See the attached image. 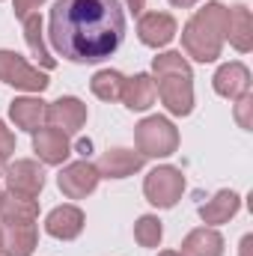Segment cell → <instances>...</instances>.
<instances>
[{
  "label": "cell",
  "instance_id": "obj_4",
  "mask_svg": "<svg viewBox=\"0 0 253 256\" xmlns=\"http://www.w3.org/2000/svg\"><path fill=\"white\" fill-rule=\"evenodd\" d=\"M134 143L143 158H167L179 149V131L167 116H146L134 128Z\"/></svg>",
  "mask_w": 253,
  "mask_h": 256
},
{
  "label": "cell",
  "instance_id": "obj_12",
  "mask_svg": "<svg viewBox=\"0 0 253 256\" xmlns=\"http://www.w3.org/2000/svg\"><path fill=\"white\" fill-rule=\"evenodd\" d=\"M143 161L146 158L134 149H108V152H102L96 170L102 179H128L137 170H143Z\"/></svg>",
  "mask_w": 253,
  "mask_h": 256
},
{
  "label": "cell",
  "instance_id": "obj_27",
  "mask_svg": "<svg viewBox=\"0 0 253 256\" xmlns=\"http://www.w3.org/2000/svg\"><path fill=\"white\" fill-rule=\"evenodd\" d=\"M45 0H12V9H15V18H27L30 12H36Z\"/></svg>",
  "mask_w": 253,
  "mask_h": 256
},
{
  "label": "cell",
  "instance_id": "obj_1",
  "mask_svg": "<svg viewBox=\"0 0 253 256\" xmlns=\"http://www.w3.org/2000/svg\"><path fill=\"white\" fill-rule=\"evenodd\" d=\"M126 39L120 0H57L51 9V45L72 63H102Z\"/></svg>",
  "mask_w": 253,
  "mask_h": 256
},
{
  "label": "cell",
  "instance_id": "obj_30",
  "mask_svg": "<svg viewBox=\"0 0 253 256\" xmlns=\"http://www.w3.org/2000/svg\"><path fill=\"white\" fill-rule=\"evenodd\" d=\"M173 6H179V9H188V6H194V3H200V0H170Z\"/></svg>",
  "mask_w": 253,
  "mask_h": 256
},
{
  "label": "cell",
  "instance_id": "obj_18",
  "mask_svg": "<svg viewBox=\"0 0 253 256\" xmlns=\"http://www.w3.org/2000/svg\"><path fill=\"white\" fill-rule=\"evenodd\" d=\"M45 104H48V102H42L39 96L15 98V102L9 104V116H12L15 128L30 131V134H33L36 128H42V122H45Z\"/></svg>",
  "mask_w": 253,
  "mask_h": 256
},
{
  "label": "cell",
  "instance_id": "obj_11",
  "mask_svg": "<svg viewBox=\"0 0 253 256\" xmlns=\"http://www.w3.org/2000/svg\"><path fill=\"white\" fill-rule=\"evenodd\" d=\"M33 152L39 155L42 164H51V167L63 164L72 155L68 134H63L60 128H36L33 131Z\"/></svg>",
  "mask_w": 253,
  "mask_h": 256
},
{
  "label": "cell",
  "instance_id": "obj_32",
  "mask_svg": "<svg viewBox=\"0 0 253 256\" xmlns=\"http://www.w3.org/2000/svg\"><path fill=\"white\" fill-rule=\"evenodd\" d=\"M158 256H182L179 250H164V254H158Z\"/></svg>",
  "mask_w": 253,
  "mask_h": 256
},
{
  "label": "cell",
  "instance_id": "obj_5",
  "mask_svg": "<svg viewBox=\"0 0 253 256\" xmlns=\"http://www.w3.org/2000/svg\"><path fill=\"white\" fill-rule=\"evenodd\" d=\"M143 194H146V200L152 206L173 208L182 200V194H185V176H182V170L179 167H170V164L155 167L146 176V182H143Z\"/></svg>",
  "mask_w": 253,
  "mask_h": 256
},
{
  "label": "cell",
  "instance_id": "obj_2",
  "mask_svg": "<svg viewBox=\"0 0 253 256\" xmlns=\"http://www.w3.org/2000/svg\"><path fill=\"white\" fill-rule=\"evenodd\" d=\"M226 21H230V9L218 0L196 9L194 18L182 27L185 54L194 57L196 63H214L226 42Z\"/></svg>",
  "mask_w": 253,
  "mask_h": 256
},
{
  "label": "cell",
  "instance_id": "obj_8",
  "mask_svg": "<svg viewBox=\"0 0 253 256\" xmlns=\"http://www.w3.org/2000/svg\"><path fill=\"white\" fill-rule=\"evenodd\" d=\"M98 179H102V176H98L96 164H90V161L84 158V161L66 164L63 170H60V176H57V185H60V191H63L68 200H84V196H90V194L96 191Z\"/></svg>",
  "mask_w": 253,
  "mask_h": 256
},
{
  "label": "cell",
  "instance_id": "obj_29",
  "mask_svg": "<svg viewBox=\"0 0 253 256\" xmlns=\"http://www.w3.org/2000/svg\"><path fill=\"white\" fill-rule=\"evenodd\" d=\"M253 250V236H244L242 238V250H238V256H250Z\"/></svg>",
  "mask_w": 253,
  "mask_h": 256
},
{
  "label": "cell",
  "instance_id": "obj_10",
  "mask_svg": "<svg viewBox=\"0 0 253 256\" xmlns=\"http://www.w3.org/2000/svg\"><path fill=\"white\" fill-rule=\"evenodd\" d=\"M176 30H179V24H176V18L170 12H146V15H140V24H137V36L149 48L170 45Z\"/></svg>",
  "mask_w": 253,
  "mask_h": 256
},
{
  "label": "cell",
  "instance_id": "obj_16",
  "mask_svg": "<svg viewBox=\"0 0 253 256\" xmlns=\"http://www.w3.org/2000/svg\"><path fill=\"white\" fill-rule=\"evenodd\" d=\"M226 39H230V45H232L236 51H242V54H248L253 48V15L244 3H238V6L230 9Z\"/></svg>",
  "mask_w": 253,
  "mask_h": 256
},
{
  "label": "cell",
  "instance_id": "obj_28",
  "mask_svg": "<svg viewBox=\"0 0 253 256\" xmlns=\"http://www.w3.org/2000/svg\"><path fill=\"white\" fill-rule=\"evenodd\" d=\"M126 6L134 12V15H143V9H146V0H126Z\"/></svg>",
  "mask_w": 253,
  "mask_h": 256
},
{
  "label": "cell",
  "instance_id": "obj_19",
  "mask_svg": "<svg viewBox=\"0 0 253 256\" xmlns=\"http://www.w3.org/2000/svg\"><path fill=\"white\" fill-rule=\"evenodd\" d=\"M182 256H224V236L214 226L190 230L182 242Z\"/></svg>",
  "mask_w": 253,
  "mask_h": 256
},
{
  "label": "cell",
  "instance_id": "obj_24",
  "mask_svg": "<svg viewBox=\"0 0 253 256\" xmlns=\"http://www.w3.org/2000/svg\"><path fill=\"white\" fill-rule=\"evenodd\" d=\"M161 236H164V226H161V220H158L155 214L137 218V224H134V238H137L140 248H158V244H161Z\"/></svg>",
  "mask_w": 253,
  "mask_h": 256
},
{
  "label": "cell",
  "instance_id": "obj_3",
  "mask_svg": "<svg viewBox=\"0 0 253 256\" xmlns=\"http://www.w3.org/2000/svg\"><path fill=\"white\" fill-rule=\"evenodd\" d=\"M152 72L158 78L155 96L173 116H188L194 110V72L182 51H164L152 60Z\"/></svg>",
  "mask_w": 253,
  "mask_h": 256
},
{
  "label": "cell",
  "instance_id": "obj_33",
  "mask_svg": "<svg viewBox=\"0 0 253 256\" xmlns=\"http://www.w3.org/2000/svg\"><path fill=\"white\" fill-rule=\"evenodd\" d=\"M0 256H3V232H0Z\"/></svg>",
  "mask_w": 253,
  "mask_h": 256
},
{
  "label": "cell",
  "instance_id": "obj_13",
  "mask_svg": "<svg viewBox=\"0 0 253 256\" xmlns=\"http://www.w3.org/2000/svg\"><path fill=\"white\" fill-rule=\"evenodd\" d=\"M214 92L224 96V98H242L244 92H250V68L244 63H224L214 78Z\"/></svg>",
  "mask_w": 253,
  "mask_h": 256
},
{
  "label": "cell",
  "instance_id": "obj_14",
  "mask_svg": "<svg viewBox=\"0 0 253 256\" xmlns=\"http://www.w3.org/2000/svg\"><path fill=\"white\" fill-rule=\"evenodd\" d=\"M45 232L54 236V238H60V242L78 238L84 232V212L78 206H57L45 218Z\"/></svg>",
  "mask_w": 253,
  "mask_h": 256
},
{
  "label": "cell",
  "instance_id": "obj_15",
  "mask_svg": "<svg viewBox=\"0 0 253 256\" xmlns=\"http://www.w3.org/2000/svg\"><path fill=\"white\" fill-rule=\"evenodd\" d=\"M3 256H30L36 250V224H0Z\"/></svg>",
  "mask_w": 253,
  "mask_h": 256
},
{
  "label": "cell",
  "instance_id": "obj_9",
  "mask_svg": "<svg viewBox=\"0 0 253 256\" xmlns=\"http://www.w3.org/2000/svg\"><path fill=\"white\" fill-rule=\"evenodd\" d=\"M45 122L63 134H78L86 122V104L74 96H60L57 102L45 104Z\"/></svg>",
  "mask_w": 253,
  "mask_h": 256
},
{
  "label": "cell",
  "instance_id": "obj_25",
  "mask_svg": "<svg viewBox=\"0 0 253 256\" xmlns=\"http://www.w3.org/2000/svg\"><path fill=\"white\" fill-rule=\"evenodd\" d=\"M250 110H253V96L250 92H244L242 98H236V122L242 128H253Z\"/></svg>",
  "mask_w": 253,
  "mask_h": 256
},
{
  "label": "cell",
  "instance_id": "obj_34",
  "mask_svg": "<svg viewBox=\"0 0 253 256\" xmlns=\"http://www.w3.org/2000/svg\"><path fill=\"white\" fill-rule=\"evenodd\" d=\"M0 194H3V191H0Z\"/></svg>",
  "mask_w": 253,
  "mask_h": 256
},
{
  "label": "cell",
  "instance_id": "obj_20",
  "mask_svg": "<svg viewBox=\"0 0 253 256\" xmlns=\"http://www.w3.org/2000/svg\"><path fill=\"white\" fill-rule=\"evenodd\" d=\"M122 104L128 110H149L155 104V80L146 72H137L122 84Z\"/></svg>",
  "mask_w": 253,
  "mask_h": 256
},
{
  "label": "cell",
  "instance_id": "obj_26",
  "mask_svg": "<svg viewBox=\"0 0 253 256\" xmlns=\"http://www.w3.org/2000/svg\"><path fill=\"white\" fill-rule=\"evenodd\" d=\"M15 152V134L6 128V122H0V158H9Z\"/></svg>",
  "mask_w": 253,
  "mask_h": 256
},
{
  "label": "cell",
  "instance_id": "obj_23",
  "mask_svg": "<svg viewBox=\"0 0 253 256\" xmlns=\"http://www.w3.org/2000/svg\"><path fill=\"white\" fill-rule=\"evenodd\" d=\"M122 84H126V74L116 72V68H102L92 74L90 86H92V96L102 98V102H120L122 98Z\"/></svg>",
  "mask_w": 253,
  "mask_h": 256
},
{
  "label": "cell",
  "instance_id": "obj_22",
  "mask_svg": "<svg viewBox=\"0 0 253 256\" xmlns=\"http://www.w3.org/2000/svg\"><path fill=\"white\" fill-rule=\"evenodd\" d=\"M21 24H24V39H27L30 54L42 63V68H54L57 60L51 57V51H48V45H45V36H42V15H39V12H30L27 18H21Z\"/></svg>",
  "mask_w": 253,
  "mask_h": 256
},
{
  "label": "cell",
  "instance_id": "obj_17",
  "mask_svg": "<svg viewBox=\"0 0 253 256\" xmlns=\"http://www.w3.org/2000/svg\"><path fill=\"white\" fill-rule=\"evenodd\" d=\"M39 220V202L3 191L0 194V224H36Z\"/></svg>",
  "mask_w": 253,
  "mask_h": 256
},
{
  "label": "cell",
  "instance_id": "obj_21",
  "mask_svg": "<svg viewBox=\"0 0 253 256\" xmlns=\"http://www.w3.org/2000/svg\"><path fill=\"white\" fill-rule=\"evenodd\" d=\"M238 208H242V196L238 194L236 191H218L208 202L200 206V218H202V224L218 226V224H226L230 218H236Z\"/></svg>",
  "mask_w": 253,
  "mask_h": 256
},
{
  "label": "cell",
  "instance_id": "obj_6",
  "mask_svg": "<svg viewBox=\"0 0 253 256\" xmlns=\"http://www.w3.org/2000/svg\"><path fill=\"white\" fill-rule=\"evenodd\" d=\"M0 80L15 86V90H27V92H45L51 84L45 72L33 68L15 51H0Z\"/></svg>",
  "mask_w": 253,
  "mask_h": 256
},
{
  "label": "cell",
  "instance_id": "obj_31",
  "mask_svg": "<svg viewBox=\"0 0 253 256\" xmlns=\"http://www.w3.org/2000/svg\"><path fill=\"white\" fill-rule=\"evenodd\" d=\"M6 167H9V164H6V158H0V176L6 173Z\"/></svg>",
  "mask_w": 253,
  "mask_h": 256
},
{
  "label": "cell",
  "instance_id": "obj_7",
  "mask_svg": "<svg viewBox=\"0 0 253 256\" xmlns=\"http://www.w3.org/2000/svg\"><path fill=\"white\" fill-rule=\"evenodd\" d=\"M3 179H6V191L27 196V200H36L45 188V170L39 167V161H30V158H21V161L9 164Z\"/></svg>",
  "mask_w": 253,
  "mask_h": 256
}]
</instances>
